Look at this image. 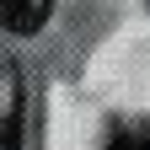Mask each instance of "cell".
Returning a JSON list of instances; mask_svg holds the SVG:
<instances>
[{
  "label": "cell",
  "mask_w": 150,
  "mask_h": 150,
  "mask_svg": "<svg viewBox=\"0 0 150 150\" xmlns=\"http://www.w3.org/2000/svg\"><path fill=\"white\" fill-rule=\"evenodd\" d=\"M54 0H0V22H6L11 32H38L48 22Z\"/></svg>",
  "instance_id": "6da1fadb"
},
{
  "label": "cell",
  "mask_w": 150,
  "mask_h": 150,
  "mask_svg": "<svg viewBox=\"0 0 150 150\" xmlns=\"http://www.w3.org/2000/svg\"><path fill=\"white\" fill-rule=\"evenodd\" d=\"M107 150H134V145H129V139H112V145H107Z\"/></svg>",
  "instance_id": "7a4b0ae2"
},
{
  "label": "cell",
  "mask_w": 150,
  "mask_h": 150,
  "mask_svg": "<svg viewBox=\"0 0 150 150\" xmlns=\"http://www.w3.org/2000/svg\"><path fill=\"white\" fill-rule=\"evenodd\" d=\"M134 150H150V139H139V145H134Z\"/></svg>",
  "instance_id": "3957f363"
}]
</instances>
